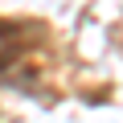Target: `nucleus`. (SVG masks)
<instances>
[{"mask_svg": "<svg viewBox=\"0 0 123 123\" xmlns=\"http://www.w3.org/2000/svg\"><path fill=\"white\" fill-rule=\"evenodd\" d=\"M33 49V25L21 21H0V74L21 66V57Z\"/></svg>", "mask_w": 123, "mask_h": 123, "instance_id": "1", "label": "nucleus"}]
</instances>
